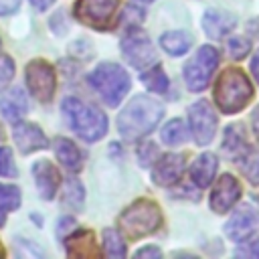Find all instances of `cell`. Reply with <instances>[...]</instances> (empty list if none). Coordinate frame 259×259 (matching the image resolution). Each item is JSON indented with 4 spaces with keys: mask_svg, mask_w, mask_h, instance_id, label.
Instances as JSON below:
<instances>
[{
    "mask_svg": "<svg viewBox=\"0 0 259 259\" xmlns=\"http://www.w3.org/2000/svg\"><path fill=\"white\" fill-rule=\"evenodd\" d=\"M164 115V105L148 95H136L117 115V130L125 140H138L150 134Z\"/></svg>",
    "mask_w": 259,
    "mask_h": 259,
    "instance_id": "1",
    "label": "cell"
},
{
    "mask_svg": "<svg viewBox=\"0 0 259 259\" xmlns=\"http://www.w3.org/2000/svg\"><path fill=\"white\" fill-rule=\"evenodd\" d=\"M63 113L71 130L85 142H97L107 134V115L91 103H85L77 97L63 99Z\"/></svg>",
    "mask_w": 259,
    "mask_h": 259,
    "instance_id": "2",
    "label": "cell"
},
{
    "mask_svg": "<svg viewBox=\"0 0 259 259\" xmlns=\"http://www.w3.org/2000/svg\"><path fill=\"white\" fill-rule=\"evenodd\" d=\"M212 97L223 113H239L243 107L249 105L253 97V85L241 69L233 67L221 73L214 83Z\"/></svg>",
    "mask_w": 259,
    "mask_h": 259,
    "instance_id": "3",
    "label": "cell"
},
{
    "mask_svg": "<svg viewBox=\"0 0 259 259\" xmlns=\"http://www.w3.org/2000/svg\"><path fill=\"white\" fill-rule=\"evenodd\" d=\"M117 227L132 241L148 237L162 227V210L154 200L138 198L117 217Z\"/></svg>",
    "mask_w": 259,
    "mask_h": 259,
    "instance_id": "4",
    "label": "cell"
},
{
    "mask_svg": "<svg viewBox=\"0 0 259 259\" xmlns=\"http://www.w3.org/2000/svg\"><path fill=\"white\" fill-rule=\"evenodd\" d=\"M89 85L99 93L105 105L115 107L121 103V99L130 91V75L121 65L115 63H99L89 75H87Z\"/></svg>",
    "mask_w": 259,
    "mask_h": 259,
    "instance_id": "5",
    "label": "cell"
},
{
    "mask_svg": "<svg viewBox=\"0 0 259 259\" xmlns=\"http://www.w3.org/2000/svg\"><path fill=\"white\" fill-rule=\"evenodd\" d=\"M219 67V51L212 45H202L196 55L184 65V81L190 91H202L208 87L212 73Z\"/></svg>",
    "mask_w": 259,
    "mask_h": 259,
    "instance_id": "6",
    "label": "cell"
},
{
    "mask_svg": "<svg viewBox=\"0 0 259 259\" xmlns=\"http://www.w3.org/2000/svg\"><path fill=\"white\" fill-rule=\"evenodd\" d=\"M24 81L30 95L42 103H49L57 91V75L49 61L32 59L24 69Z\"/></svg>",
    "mask_w": 259,
    "mask_h": 259,
    "instance_id": "7",
    "label": "cell"
},
{
    "mask_svg": "<svg viewBox=\"0 0 259 259\" xmlns=\"http://www.w3.org/2000/svg\"><path fill=\"white\" fill-rule=\"evenodd\" d=\"M121 55L134 69H148L156 63V49L150 36L138 28H130L121 38Z\"/></svg>",
    "mask_w": 259,
    "mask_h": 259,
    "instance_id": "8",
    "label": "cell"
},
{
    "mask_svg": "<svg viewBox=\"0 0 259 259\" xmlns=\"http://www.w3.org/2000/svg\"><path fill=\"white\" fill-rule=\"evenodd\" d=\"M119 0H79L75 4V18L91 28L105 30L113 26Z\"/></svg>",
    "mask_w": 259,
    "mask_h": 259,
    "instance_id": "9",
    "label": "cell"
},
{
    "mask_svg": "<svg viewBox=\"0 0 259 259\" xmlns=\"http://www.w3.org/2000/svg\"><path fill=\"white\" fill-rule=\"evenodd\" d=\"M188 123H190V132L192 138L198 146H206L212 142L214 134H217V113L212 111L210 103L206 99H198L188 107Z\"/></svg>",
    "mask_w": 259,
    "mask_h": 259,
    "instance_id": "10",
    "label": "cell"
},
{
    "mask_svg": "<svg viewBox=\"0 0 259 259\" xmlns=\"http://www.w3.org/2000/svg\"><path fill=\"white\" fill-rule=\"evenodd\" d=\"M257 231H259V210L249 202L241 204L225 225V235L235 243L241 241L245 243Z\"/></svg>",
    "mask_w": 259,
    "mask_h": 259,
    "instance_id": "11",
    "label": "cell"
},
{
    "mask_svg": "<svg viewBox=\"0 0 259 259\" xmlns=\"http://www.w3.org/2000/svg\"><path fill=\"white\" fill-rule=\"evenodd\" d=\"M239 198H241V184H239V180H237L233 174H223V176L214 182V186H212V190H210L208 206H210L214 212L223 214V212L231 210L233 204H235Z\"/></svg>",
    "mask_w": 259,
    "mask_h": 259,
    "instance_id": "12",
    "label": "cell"
},
{
    "mask_svg": "<svg viewBox=\"0 0 259 259\" xmlns=\"http://www.w3.org/2000/svg\"><path fill=\"white\" fill-rule=\"evenodd\" d=\"M12 138H14V144L18 146L20 154H32L36 150H45L49 148V140L45 136V132L36 125V123H30V121H14V127H12Z\"/></svg>",
    "mask_w": 259,
    "mask_h": 259,
    "instance_id": "13",
    "label": "cell"
},
{
    "mask_svg": "<svg viewBox=\"0 0 259 259\" xmlns=\"http://www.w3.org/2000/svg\"><path fill=\"white\" fill-rule=\"evenodd\" d=\"M184 172V154H164L158 156L152 168V180L158 186H172L180 180Z\"/></svg>",
    "mask_w": 259,
    "mask_h": 259,
    "instance_id": "14",
    "label": "cell"
},
{
    "mask_svg": "<svg viewBox=\"0 0 259 259\" xmlns=\"http://www.w3.org/2000/svg\"><path fill=\"white\" fill-rule=\"evenodd\" d=\"M32 176H34L38 194L45 200H53L59 190V184H61V174H59L57 166L49 160H36L32 164Z\"/></svg>",
    "mask_w": 259,
    "mask_h": 259,
    "instance_id": "15",
    "label": "cell"
},
{
    "mask_svg": "<svg viewBox=\"0 0 259 259\" xmlns=\"http://www.w3.org/2000/svg\"><path fill=\"white\" fill-rule=\"evenodd\" d=\"M65 247L69 257H81V259H93L99 257V249L95 243V235L89 229H75L65 237Z\"/></svg>",
    "mask_w": 259,
    "mask_h": 259,
    "instance_id": "16",
    "label": "cell"
},
{
    "mask_svg": "<svg viewBox=\"0 0 259 259\" xmlns=\"http://www.w3.org/2000/svg\"><path fill=\"white\" fill-rule=\"evenodd\" d=\"M237 26V18L223 10H206L202 16V28L210 38H223L227 32H231Z\"/></svg>",
    "mask_w": 259,
    "mask_h": 259,
    "instance_id": "17",
    "label": "cell"
},
{
    "mask_svg": "<svg viewBox=\"0 0 259 259\" xmlns=\"http://www.w3.org/2000/svg\"><path fill=\"white\" fill-rule=\"evenodd\" d=\"M217 166H219V162H217V156L212 152L200 154L192 162V166H190V180H192V184H196L198 188H206L212 182L214 174H217Z\"/></svg>",
    "mask_w": 259,
    "mask_h": 259,
    "instance_id": "18",
    "label": "cell"
},
{
    "mask_svg": "<svg viewBox=\"0 0 259 259\" xmlns=\"http://www.w3.org/2000/svg\"><path fill=\"white\" fill-rule=\"evenodd\" d=\"M53 150H55L57 160L69 172H79L83 168V154H81V150L71 140H67V138H55Z\"/></svg>",
    "mask_w": 259,
    "mask_h": 259,
    "instance_id": "19",
    "label": "cell"
},
{
    "mask_svg": "<svg viewBox=\"0 0 259 259\" xmlns=\"http://www.w3.org/2000/svg\"><path fill=\"white\" fill-rule=\"evenodd\" d=\"M0 111L4 115V119L8 121H18L26 111H28V99L26 93L20 87H14L12 91H8L2 99H0Z\"/></svg>",
    "mask_w": 259,
    "mask_h": 259,
    "instance_id": "20",
    "label": "cell"
},
{
    "mask_svg": "<svg viewBox=\"0 0 259 259\" xmlns=\"http://www.w3.org/2000/svg\"><path fill=\"white\" fill-rule=\"evenodd\" d=\"M251 144L247 142V136L243 132V125L239 123H231L227 130H225V140H223V152L231 158V160H237Z\"/></svg>",
    "mask_w": 259,
    "mask_h": 259,
    "instance_id": "21",
    "label": "cell"
},
{
    "mask_svg": "<svg viewBox=\"0 0 259 259\" xmlns=\"http://www.w3.org/2000/svg\"><path fill=\"white\" fill-rule=\"evenodd\" d=\"M160 47L168 55L180 57V55L188 53V49L192 47V36L184 30H170V32H164L160 36Z\"/></svg>",
    "mask_w": 259,
    "mask_h": 259,
    "instance_id": "22",
    "label": "cell"
},
{
    "mask_svg": "<svg viewBox=\"0 0 259 259\" xmlns=\"http://www.w3.org/2000/svg\"><path fill=\"white\" fill-rule=\"evenodd\" d=\"M237 166L239 170L249 178L251 184H259V150L249 146L237 160Z\"/></svg>",
    "mask_w": 259,
    "mask_h": 259,
    "instance_id": "23",
    "label": "cell"
},
{
    "mask_svg": "<svg viewBox=\"0 0 259 259\" xmlns=\"http://www.w3.org/2000/svg\"><path fill=\"white\" fill-rule=\"evenodd\" d=\"M18 206H20V190H18V186L0 182V227H4L8 212L16 210Z\"/></svg>",
    "mask_w": 259,
    "mask_h": 259,
    "instance_id": "24",
    "label": "cell"
},
{
    "mask_svg": "<svg viewBox=\"0 0 259 259\" xmlns=\"http://www.w3.org/2000/svg\"><path fill=\"white\" fill-rule=\"evenodd\" d=\"M160 138H162V142L168 144V146H178V144H182V142L188 140V127H186V123H184L182 119L174 117V119H170V121L162 127Z\"/></svg>",
    "mask_w": 259,
    "mask_h": 259,
    "instance_id": "25",
    "label": "cell"
},
{
    "mask_svg": "<svg viewBox=\"0 0 259 259\" xmlns=\"http://www.w3.org/2000/svg\"><path fill=\"white\" fill-rule=\"evenodd\" d=\"M85 202V190L83 184L77 178H69L63 190V206L71 208V210H81Z\"/></svg>",
    "mask_w": 259,
    "mask_h": 259,
    "instance_id": "26",
    "label": "cell"
},
{
    "mask_svg": "<svg viewBox=\"0 0 259 259\" xmlns=\"http://www.w3.org/2000/svg\"><path fill=\"white\" fill-rule=\"evenodd\" d=\"M142 83L146 89L154 91V93H166L168 91V77L162 71L160 65H152L142 73Z\"/></svg>",
    "mask_w": 259,
    "mask_h": 259,
    "instance_id": "27",
    "label": "cell"
},
{
    "mask_svg": "<svg viewBox=\"0 0 259 259\" xmlns=\"http://www.w3.org/2000/svg\"><path fill=\"white\" fill-rule=\"evenodd\" d=\"M103 253L107 257H125V243L115 229H105L103 231Z\"/></svg>",
    "mask_w": 259,
    "mask_h": 259,
    "instance_id": "28",
    "label": "cell"
},
{
    "mask_svg": "<svg viewBox=\"0 0 259 259\" xmlns=\"http://www.w3.org/2000/svg\"><path fill=\"white\" fill-rule=\"evenodd\" d=\"M18 170H16V164H14V156H12V150L2 146L0 148V176L4 178H16Z\"/></svg>",
    "mask_w": 259,
    "mask_h": 259,
    "instance_id": "29",
    "label": "cell"
},
{
    "mask_svg": "<svg viewBox=\"0 0 259 259\" xmlns=\"http://www.w3.org/2000/svg\"><path fill=\"white\" fill-rule=\"evenodd\" d=\"M14 71H16L14 59L8 57V55H0V91H4L10 85V81L14 77Z\"/></svg>",
    "mask_w": 259,
    "mask_h": 259,
    "instance_id": "30",
    "label": "cell"
},
{
    "mask_svg": "<svg viewBox=\"0 0 259 259\" xmlns=\"http://www.w3.org/2000/svg\"><path fill=\"white\" fill-rule=\"evenodd\" d=\"M229 55L235 59V61H241V59H245L247 55H249V51H251V45H249V40L247 38H243V36H233L231 40H229Z\"/></svg>",
    "mask_w": 259,
    "mask_h": 259,
    "instance_id": "31",
    "label": "cell"
},
{
    "mask_svg": "<svg viewBox=\"0 0 259 259\" xmlns=\"http://www.w3.org/2000/svg\"><path fill=\"white\" fill-rule=\"evenodd\" d=\"M138 158H140V164L142 166H150L152 162L158 160V148L152 144V142H146L138 148Z\"/></svg>",
    "mask_w": 259,
    "mask_h": 259,
    "instance_id": "32",
    "label": "cell"
},
{
    "mask_svg": "<svg viewBox=\"0 0 259 259\" xmlns=\"http://www.w3.org/2000/svg\"><path fill=\"white\" fill-rule=\"evenodd\" d=\"M142 20H144V10H140L138 6H127L121 14V22L130 28H136L138 24H142Z\"/></svg>",
    "mask_w": 259,
    "mask_h": 259,
    "instance_id": "33",
    "label": "cell"
},
{
    "mask_svg": "<svg viewBox=\"0 0 259 259\" xmlns=\"http://www.w3.org/2000/svg\"><path fill=\"white\" fill-rule=\"evenodd\" d=\"M75 219L73 217H63L61 221H59V229H57V235H59V239H63L67 233H71V231H75Z\"/></svg>",
    "mask_w": 259,
    "mask_h": 259,
    "instance_id": "34",
    "label": "cell"
},
{
    "mask_svg": "<svg viewBox=\"0 0 259 259\" xmlns=\"http://www.w3.org/2000/svg\"><path fill=\"white\" fill-rule=\"evenodd\" d=\"M237 255H243V257H259V239L247 243L245 247L237 249Z\"/></svg>",
    "mask_w": 259,
    "mask_h": 259,
    "instance_id": "35",
    "label": "cell"
},
{
    "mask_svg": "<svg viewBox=\"0 0 259 259\" xmlns=\"http://www.w3.org/2000/svg\"><path fill=\"white\" fill-rule=\"evenodd\" d=\"M20 8V0H0V16H10Z\"/></svg>",
    "mask_w": 259,
    "mask_h": 259,
    "instance_id": "36",
    "label": "cell"
},
{
    "mask_svg": "<svg viewBox=\"0 0 259 259\" xmlns=\"http://www.w3.org/2000/svg\"><path fill=\"white\" fill-rule=\"evenodd\" d=\"M136 257H154V259H158V257H162V251L158 249V247H142V249H138L136 251Z\"/></svg>",
    "mask_w": 259,
    "mask_h": 259,
    "instance_id": "37",
    "label": "cell"
},
{
    "mask_svg": "<svg viewBox=\"0 0 259 259\" xmlns=\"http://www.w3.org/2000/svg\"><path fill=\"white\" fill-rule=\"evenodd\" d=\"M251 125H253V132H255V136H257V140H259V105L253 109V113H251Z\"/></svg>",
    "mask_w": 259,
    "mask_h": 259,
    "instance_id": "38",
    "label": "cell"
},
{
    "mask_svg": "<svg viewBox=\"0 0 259 259\" xmlns=\"http://www.w3.org/2000/svg\"><path fill=\"white\" fill-rule=\"evenodd\" d=\"M251 73H253L255 81L259 83V51H257V53H255V57L251 59Z\"/></svg>",
    "mask_w": 259,
    "mask_h": 259,
    "instance_id": "39",
    "label": "cell"
},
{
    "mask_svg": "<svg viewBox=\"0 0 259 259\" xmlns=\"http://www.w3.org/2000/svg\"><path fill=\"white\" fill-rule=\"evenodd\" d=\"M28 2H30L36 10H47L49 6H53V2H55V0H28Z\"/></svg>",
    "mask_w": 259,
    "mask_h": 259,
    "instance_id": "40",
    "label": "cell"
},
{
    "mask_svg": "<svg viewBox=\"0 0 259 259\" xmlns=\"http://www.w3.org/2000/svg\"><path fill=\"white\" fill-rule=\"evenodd\" d=\"M2 255H4V251H2V247H0V257H2Z\"/></svg>",
    "mask_w": 259,
    "mask_h": 259,
    "instance_id": "41",
    "label": "cell"
},
{
    "mask_svg": "<svg viewBox=\"0 0 259 259\" xmlns=\"http://www.w3.org/2000/svg\"><path fill=\"white\" fill-rule=\"evenodd\" d=\"M144 2H154V0H144Z\"/></svg>",
    "mask_w": 259,
    "mask_h": 259,
    "instance_id": "42",
    "label": "cell"
},
{
    "mask_svg": "<svg viewBox=\"0 0 259 259\" xmlns=\"http://www.w3.org/2000/svg\"><path fill=\"white\" fill-rule=\"evenodd\" d=\"M0 47H2V42H0Z\"/></svg>",
    "mask_w": 259,
    "mask_h": 259,
    "instance_id": "43",
    "label": "cell"
}]
</instances>
